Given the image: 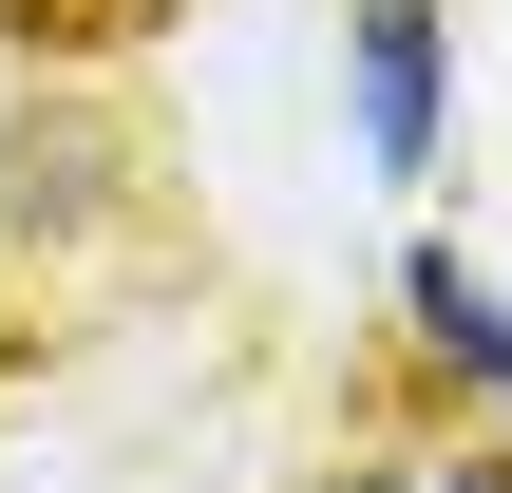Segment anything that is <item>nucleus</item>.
<instances>
[{
	"label": "nucleus",
	"instance_id": "nucleus-1",
	"mask_svg": "<svg viewBox=\"0 0 512 493\" xmlns=\"http://www.w3.org/2000/svg\"><path fill=\"white\" fill-rule=\"evenodd\" d=\"M0 228H19V247H95V228H114V114H95V95H19V133H0Z\"/></svg>",
	"mask_w": 512,
	"mask_h": 493
},
{
	"label": "nucleus",
	"instance_id": "nucleus-2",
	"mask_svg": "<svg viewBox=\"0 0 512 493\" xmlns=\"http://www.w3.org/2000/svg\"><path fill=\"white\" fill-rule=\"evenodd\" d=\"M437 133H456V19L437 0H361V152L437 171Z\"/></svg>",
	"mask_w": 512,
	"mask_h": 493
},
{
	"label": "nucleus",
	"instance_id": "nucleus-3",
	"mask_svg": "<svg viewBox=\"0 0 512 493\" xmlns=\"http://www.w3.org/2000/svg\"><path fill=\"white\" fill-rule=\"evenodd\" d=\"M399 304H418V342L456 361V399H494V418H512V304L475 285V247H399Z\"/></svg>",
	"mask_w": 512,
	"mask_h": 493
},
{
	"label": "nucleus",
	"instance_id": "nucleus-4",
	"mask_svg": "<svg viewBox=\"0 0 512 493\" xmlns=\"http://www.w3.org/2000/svg\"><path fill=\"white\" fill-rule=\"evenodd\" d=\"M418 493H512V475H494V456H475V475H418Z\"/></svg>",
	"mask_w": 512,
	"mask_h": 493
},
{
	"label": "nucleus",
	"instance_id": "nucleus-5",
	"mask_svg": "<svg viewBox=\"0 0 512 493\" xmlns=\"http://www.w3.org/2000/svg\"><path fill=\"white\" fill-rule=\"evenodd\" d=\"M342 493H418V475H342Z\"/></svg>",
	"mask_w": 512,
	"mask_h": 493
}]
</instances>
